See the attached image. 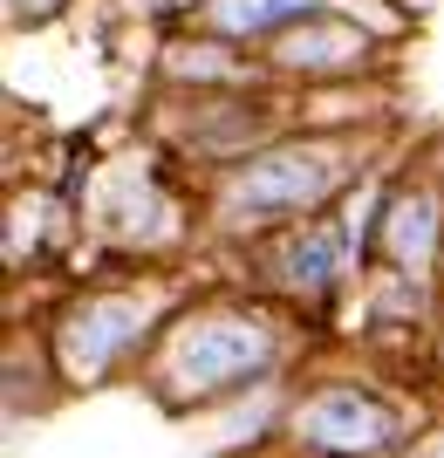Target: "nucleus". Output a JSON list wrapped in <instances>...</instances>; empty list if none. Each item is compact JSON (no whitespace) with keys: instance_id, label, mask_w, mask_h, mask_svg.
Instances as JSON below:
<instances>
[{"instance_id":"nucleus-5","label":"nucleus","mask_w":444,"mask_h":458,"mask_svg":"<svg viewBox=\"0 0 444 458\" xmlns=\"http://www.w3.org/2000/svg\"><path fill=\"white\" fill-rule=\"evenodd\" d=\"M369 28H356V21H335L329 7H314L308 21H294V28H281L273 35V62L281 69H294V76H356L369 62Z\"/></svg>"},{"instance_id":"nucleus-8","label":"nucleus","mask_w":444,"mask_h":458,"mask_svg":"<svg viewBox=\"0 0 444 458\" xmlns=\"http://www.w3.org/2000/svg\"><path fill=\"white\" fill-rule=\"evenodd\" d=\"M322 0H198V21L219 41H253V35H281L294 21H308Z\"/></svg>"},{"instance_id":"nucleus-9","label":"nucleus","mask_w":444,"mask_h":458,"mask_svg":"<svg viewBox=\"0 0 444 458\" xmlns=\"http://www.w3.org/2000/svg\"><path fill=\"white\" fill-rule=\"evenodd\" d=\"M62 7H69V0H7V14H14L21 28H28V21H55Z\"/></svg>"},{"instance_id":"nucleus-1","label":"nucleus","mask_w":444,"mask_h":458,"mask_svg":"<svg viewBox=\"0 0 444 458\" xmlns=\"http://www.w3.org/2000/svg\"><path fill=\"white\" fill-rule=\"evenodd\" d=\"M281 363V328L267 315H247V308H205L164 343V363H157V390L164 403H213L239 383L267 377Z\"/></svg>"},{"instance_id":"nucleus-3","label":"nucleus","mask_w":444,"mask_h":458,"mask_svg":"<svg viewBox=\"0 0 444 458\" xmlns=\"http://www.w3.org/2000/svg\"><path fill=\"white\" fill-rule=\"evenodd\" d=\"M288 431L308 458H383L404 445V411L363 383H322L294 403Z\"/></svg>"},{"instance_id":"nucleus-2","label":"nucleus","mask_w":444,"mask_h":458,"mask_svg":"<svg viewBox=\"0 0 444 458\" xmlns=\"http://www.w3.org/2000/svg\"><path fill=\"white\" fill-rule=\"evenodd\" d=\"M348 178V151L314 137V144H273V151L247 157L226 185V219L232 226H281L301 212L329 206Z\"/></svg>"},{"instance_id":"nucleus-6","label":"nucleus","mask_w":444,"mask_h":458,"mask_svg":"<svg viewBox=\"0 0 444 458\" xmlns=\"http://www.w3.org/2000/svg\"><path fill=\"white\" fill-rule=\"evenodd\" d=\"M273 281L301 294V301H329L335 281H342V226L335 219H308V226H294L281 240V267Z\"/></svg>"},{"instance_id":"nucleus-4","label":"nucleus","mask_w":444,"mask_h":458,"mask_svg":"<svg viewBox=\"0 0 444 458\" xmlns=\"http://www.w3.org/2000/svg\"><path fill=\"white\" fill-rule=\"evenodd\" d=\"M144 335H151V301L144 294H89V301H76L62 315L55 356L76 383H103Z\"/></svg>"},{"instance_id":"nucleus-7","label":"nucleus","mask_w":444,"mask_h":458,"mask_svg":"<svg viewBox=\"0 0 444 458\" xmlns=\"http://www.w3.org/2000/svg\"><path fill=\"white\" fill-rule=\"evenodd\" d=\"M444 247V206H438V191H397L383 212V253H390V267L397 274H424L431 267V253Z\"/></svg>"}]
</instances>
